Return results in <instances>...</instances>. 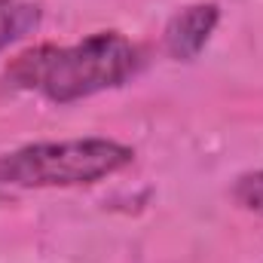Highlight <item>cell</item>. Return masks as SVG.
<instances>
[{
	"label": "cell",
	"instance_id": "cell-2",
	"mask_svg": "<svg viewBox=\"0 0 263 263\" xmlns=\"http://www.w3.org/2000/svg\"><path fill=\"white\" fill-rule=\"evenodd\" d=\"M135 150L110 138H70L40 141L0 156V184L46 190L98 184L132 165Z\"/></svg>",
	"mask_w": 263,
	"mask_h": 263
},
{
	"label": "cell",
	"instance_id": "cell-3",
	"mask_svg": "<svg viewBox=\"0 0 263 263\" xmlns=\"http://www.w3.org/2000/svg\"><path fill=\"white\" fill-rule=\"evenodd\" d=\"M220 22V6L217 3H190L184 9H178L162 34L165 52L178 62H193L199 52L208 46L214 28Z\"/></svg>",
	"mask_w": 263,
	"mask_h": 263
},
{
	"label": "cell",
	"instance_id": "cell-1",
	"mask_svg": "<svg viewBox=\"0 0 263 263\" xmlns=\"http://www.w3.org/2000/svg\"><path fill=\"white\" fill-rule=\"evenodd\" d=\"M138 65L141 55L129 37L120 31H98L73 46L43 43L22 52L6 67V80L52 104H73L123 86L135 77Z\"/></svg>",
	"mask_w": 263,
	"mask_h": 263
},
{
	"label": "cell",
	"instance_id": "cell-4",
	"mask_svg": "<svg viewBox=\"0 0 263 263\" xmlns=\"http://www.w3.org/2000/svg\"><path fill=\"white\" fill-rule=\"evenodd\" d=\"M40 18L43 9L34 0H0V52L34 34Z\"/></svg>",
	"mask_w": 263,
	"mask_h": 263
},
{
	"label": "cell",
	"instance_id": "cell-5",
	"mask_svg": "<svg viewBox=\"0 0 263 263\" xmlns=\"http://www.w3.org/2000/svg\"><path fill=\"white\" fill-rule=\"evenodd\" d=\"M233 199L239 208L254 211L263 217V168L260 172H248L233 184Z\"/></svg>",
	"mask_w": 263,
	"mask_h": 263
}]
</instances>
